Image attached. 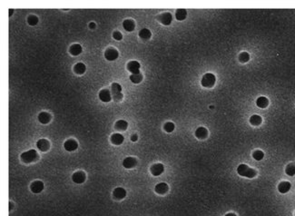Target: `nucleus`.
I'll return each mask as SVG.
<instances>
[{
  "label": "nucleus",
  "instance_id": "9b49d317",
  "mask_svg": "<svg viewBox=\"0 0 295 216\" xmlns=\"http://www.w3.org/2000/svg\"><path fill=\"white\" fill-rule=\"evenodd\" d=\"M30 188H31V191L34 193H39L44 189V183L41 181H35L34 182L31 183Z\"/></svg>",
  "mask_w": 295,
  "mask_h": 216
},
{
  "label": "nucleus",
  "instance_id": "f257e3e1",
  "mask_svg": "<svg viewBox=\"0 0 295 216\" xmlns=\"http://www.w3.org/2000/svg\"><path fill=\"white\" fill-rule=\"evenodd\" d=\"M237 173H238L239 175L244 176V177H247V178H253L257 174V172L254 169L249 167L247 165H244V164H242V165H240L238 166Z\"/></svg>",
  "mask_w": 295,
  "mask_h": 216
},
{
  "label": "nucleus",
  "instance_id": "cd10ccee",
  "mask_svg": "<svg viewBox=\"0 0 295 216\" xmlns=\"http://www.w3.org/2000/svg\"><path fill=\"white\" fill-rule=\"evenodd\" d=\"M151 36H152V33H151V31L149 30V29H147V28H143L142 30H140V32H139V37L142 38V39H144V40H147V39H149L150 37H151Z\"/></svg>",
  "mask_w": 295,
  "mask_h": 216
},
{
  "label": "nucleus",
  "instance_id": "a878e982",
  "mask_svg": "<svg viewBox=\"0 0 295 216\" xmlns=\"http://www.w3.org/2000/svg\"><path fill=\"white\" fill-rule=\"evenodd\" d=\"M262 122V119L260 115H253L251 116L250 118V123L251 126H260Z\"/></svg>",
  "mask_w": 295,
  "mask_h": 216
},
{
  "label": "nucleus",
  "instance_id": "393cba45",
  "mask_svg": "<svg viewBox=\"0 0 295 216\" xmlns=\"http://www.w3.org/2000/svg\"><path fill=\"white\" fill-rule=\"evenodd\" d=\"M86 67L83 63H77L74 66V71L76 75H83L86 72Z\"/></svg>",
  "mask_w": 295,
  "mask_h": 216
},
{
  "label": "nucleus",
  "instance_id": "6e6552de",
  "mask_svg": "<svg viewBox=\"0 0 295 216\" xmlns=\"http://www.w3.org/2000/svg\"><path fill=\"white\" fill-rule=\"evenodd\" d=\"M64 147H65V149L66 151L71 152V151H75V150H76V149H77V147H78V143H77V142H76V140H74V139H69V140H67V141H65V143H64Z\"/></svg>",
  "mask_w": 295,
  "mask_h": 216
},
{
  "label": "nucleus",
  "instance_id": "473e14b6",
  "mask_svg": "<svg viewBox=\"0 0 295 216\" xmlns=\"http://www.w3.org/2000/svg\"><path fill=\"white\" fill-rule=\"evenodd\" d=\"M174 127H175V126H174V123H172V122H167V123L163 126V129H164L165 132H167V133H172V132L174 130Z\"/></svg>",
  "mask_w": 295,
  "mask_h": 216
},
{
  "label": "nucleus",
  "instance_id": "f3484780",
  "mask_svg": "<svg viewBox=\"0 0 295 216\" xmlns=\"http://www.w3.org/2000/svg\"><path fill=\"white\" fill-rule=\"evenodd\" d=\"M168 189H169V187L165 182H160L155 186L154 191L159 194H164L165 193H167Z\"/></svg>",
  "mask_w": 295,
  "mask_h": 216
},
{
  "label": "nucleus",
  "instance_id": "c756f323",
  "mask_svg": "<svg viewBox=\"0 0 295 216\" xmlns=\"http://www.w3.org/2000/svg\"><path fill=\"white\" fill-rule=\"evenodd\" d=\"M252 157H253L256 161H261V160H262V159H263V157H264V154H263V152H262V151H261V150H256V151H254V152H253V154H252Z\"/></svg>",
  "mask_w": 295,
  "mask_h": 216
},
{
  "label": "nucleus",
  "instance_id": "bb28decb",
  "mask_svg": "<svg viewBox=\"0 0 295 216\" xmlns=\"http://www.w3.org/2000/svg\"><path fill=\"white\" fill-rule=\"evenodd\" d=\"M127 126H128V124L125 120H119L114 125L115 129L118 130V131H125L126 128H127Z\"/></svg>",
  "mask_w": 295,
  "mask_h": 216
},
{
  "label": "nucleus",
  "instance_id": "423d86ee",
  "mask_svg": "<svg viewBox=\"0 0 295 216\" xmlns=\"http://www.w3.org/2000/svg\"><path fill=\"white\" fill-rule=\"evenodd\" d=\"M118 51L115 48L110 47L108 49H106V51L104 52V57L108 60V61H114L115 59H117L118 57Z\"/></svg>",
  "mask_w": 295,
  "mask_h": 216
},
{
  "label": "nucleus",
  "instance_id": "58836bf2",
  "mask_svg": "<svg viewBox=\"0 0 295 216\" xmlns=\"http://www.w3.org/2000/svg\"><path fill=\"white\" fill-rule=\"evenodd\" d=\"M13 12H14V10H13V9H9V13H10V14H9V16H11V15L13 14Z\"/></svg>",
  "mask_w": 295,
  "mask_h": 216
},
{
  "label": "nucleus",
  "instance_id": "f03ea898",
  "mask_svg": "<svg viewBox=\"0 0 295 216\" xmlns=\"http://www.w3.org/2000/svg\"><path fill=\"white\" fill-rule=\"evenodd\" d=\"M216 82V77L212 73H207L205 74L201 81V84L203 87H207V88H211L214 86Z\"/></svg>",
  "mask_w": 295,
  "mask_h": 216
},
{
  "label": "nucleus",
  "instance_id": "0eeeda50",
  "mask_svg": "<svg viewBox=\"0 0 295 216\" xmlns=\"http://www.w3.org/2000/svg\"><path fill=\"white\" fill-rule=\"evenodd\" d=\"M140 64L137 61H130L127 64V69L129 72L132 73V75H135V74H140Z\"/></svg>",
  "mask_w": 295,
  "mask_h": 216
},
{
  "label": "nucleus",
  "instance_id": "aec40b11",
  "mask_svg": "<svg viewBox=\"0 0 295 216\" xmlns=\"http://www.w3.org/2000/svg\"><path fill=\"white\" fill-rule=\"evenodd\" d=\"M38 120L41 124H48L51 120V115L50 114L47 113V112H41L39 115H38Z\"/></svg>",
  "mask_w": 295,
  "mask_h": 216
},
{
  "label": "nucleus",
  "instance_id": "7c9ffc66",
  "mask_svg": "<svg viewBox=\"0 0 295 216\" xmlns=\"http://www.w3.org/2000/svg\"><path fill=\"white\" fill-rule=\"evenodd\" d=\"M285 173L287 175L289 176H293L295 175V165L291 164V165H288L286 166V169H285Z\"/></svg>",
  "mask_w": 295,
  "mask_h": 216
},
{
  "label": "nucleus",
  "instance_id": "7ed1b4c3",
  "mask_svg": "<svg viewBox=\"0 0 295 216\" xmlns=\"http://www.w3.org/2000/svg\"><path fill=\"white\" fill-rule=\"evenodd\" d=\"M37 157H38L37 153L35 150H29V151H26L21 154V160L26 164H29V163L34 162L35 160L37 159Z\"/></svg>",
  "mask_w": 295,
  "mask_h": 216
},
{
  "label": "nucleus",
  "instance_id": "ddd939ff",
  "mask_svg": "<svg viewBox=\"0 0 295 216\" xmlns=\"http://www.w3.org/2000/svg\"><path fill=\"white\" fill-rule=\"evenodd\" d=\"M99 98L101 101H103L104 103H108L111 101L112 96H111L110 92L107 89H103L99 92Z\"/></svg>",
  "mask_w": 295,
  "mask_h": 216
},
{
  "label": "nucleus",
  "instance_id": "412c9836",
  "mask_svg": "<svg viewBox=\"0 0 295 216\" xmlns=\"http://www.w3.org/2000/svg\"><path fill=\"white\" fill-rule=\"evenodd\" d=\"M82 46L79 44H74L70 46V49H69V52L71 55H78L82 53Z\"/></svg>",
  "mask_w": 295,
  "mask_h": 216
},
{
  "label": "nucleus",
  "instance_id": "4c0bfd02",
  "mask_svg": "<svg viewBox=\"0 0 295 216\" xmlns=\"http://www.w3.org/2000/svg\"><path fill=\"white\" fill-rule=\"evenodd\" d=\"M225 216H236V215H235L234 214H233V213H230V214H227Z\"/></svg>",
  "mask_w": 295,
  "mask_h": 216
},
{
  "label": "nucleus",
  "instance_id": "2f4dec72",
  "mask_svg": "<svg viewBox=\"0 0 295 216\" xmlns=\"http://www.w3.org/2000/svg\"><path fill=\"white\" fill-rule=\"evenodd\" d=\"M239 60L242 63H246L250 60V55L247 52H243L239 55Z\"/></svg>",
  "mask_w": 295,
  "mask_h": 216
},
{
  "label": "nucleus",
  "instance_id": "f8f14e48",
  "mask_svg": "<svg viewBox=\"0 0 295 216\" xmlns=\"http://www.w3.org/2000/svg\"><path fill=\"white\" fill-rule=\"evenodd\" d=\"M164 171V167L162 164H155L151 167V173L153 176H159Z\"/></svg>",
  "mask_w": 295,
  "mask_h": 216
},
{
  "label": "nucleus",
  "instance_id": "72a5a7b5",
  "mask_svg": "<svg viewBox=\"0 0 295 216\" xmlns=\"http://www.w3.org/2000/svg\"><path fill=\"white\" fill-rule=\"evenodd\" d=\"M27 23L30 25V26H36L37 23H38V18L34 16V15H31L27 17Z\"/></svg>",
  "mask_w": 295,
  "mask_h": 216
},
{
  "label": "nucleus",
  "instance_id": "1a4fd4ad",
  "mask_svg": "<svg viewBox=\"0 0 295 216\" xmlns=\"http://www.w3.org/2000/svg\"><path fill=\"white\" fill-rule=\"evenodd\" d=\"M137 165V160L135 157H126L123 161V166L126 169L134 168Z\"/></svg>",
  "mask_w": 295,
  "mask_h": 216
},
{
  "label": "nucleus",
  "instance_id": "c9c22d12",
  "mask_svg": "<svg viewBox=\"0 0 295 216\" xmlns=\"http://www.w3.org/2000/svg\"><path fill=\"white\" fill-rule=\"evenodd\" d=\"M137 139H138L137 134H133V135L131 136V141H132V142H136V141H137Z\"/></svg>",
  "mask_w": 295,
  "mask_h": 216
},
{
  "label": "nucleus",
  "instance_id": "c85d7f7f",
  "mask_svg": "<svg viewBox=\"0 0 295 216\" xmlns=\"http://www.w3.org/2000/svg\"><path fill=\"white\" fill-rule=\"evenodd\" d=\"M130 80L134 84H139L143 80V76L142 74H135V75H131L130 76Z\"/></svg>",
  "mask_w": 295,
  "mask_h": 216
},
{
  "label": "nucleus",
  "instance_id": "4be33fe9",
  "mask_svg": "<svg viewBox=\"0 0 295 216\" xmlns=\"http://www.w3.org/2000/svg\"><path fill=\"white\" fill-rule=\"evenodd\" d=\"M269 104V100L265 96H260L256 100V105L260 108H266Z\"/></svg>",
  "mask_w": 295,
  "mask_h": 216
},
{
  "label": "nucleus",
  "instance_id": "9d476101",
  "mask_svg": "<svg viewBox=\"0 0 295 216\" xmlns=\"http://www.w3.org/2000/svg\"><path fill=\"white\" fill-rule=\"evenodd\" d=\"M72 180L76 183H83L86 181V173L82 171H78L73 174Z\"/></svg>",
  "mask_w": 295,
  "mask_h": 216
},
{
  "label": "nucleus",
  "instance_id": "6ab92c4d",
  "mask_svg": "<svg viewBox=\"0 0 295 216\" xmlns=\"http://www.w3.org/2000/svg\"><path fill=\"white\" fill-rule=\"evenodd\" d=\"M291 183L289 182H282L279 185H278V191L281 193H286L290 191L291 189Z\"/></svg>",
  "mask_w": 295,
  "mask_h": 216
},
{
  "label": "nucleus",
  "instance_id": "a211bd4d",
  "mask_svg": "<svg viewBox=\"0 0 295 216\" xmlns=\"http://www.w3.org/2000/svg\"><path fill=\"white\" fill-rule=\"evenodd\" d=\"M123 27L127 32H132L135 27V24L132 19H126L123 22Z\"/></svg>",
  "mask_w": 295,
  "mask_h": 216
},
{
  "label": "nucleus",
  "instance_id": "f704fd0d",
  "mask_svg": "<svg viewBox=\"0 0 295 216\" xmlns=\"http://www.w3.org/2000/svg\"><path fill=\"white\" fill-rule=\"evenodd\" d=\"M113 37L115 39V40H121L122 38H123V36H122V34L120 33V32H118V31H115V32H114V34H113Z\"/></svg>",
  "mask_w": 295,
  "mask_h": 216
},
{
  "label": "nucleus",
  "instance_id": "39448f33",
  "mask_svg": "<svg viewBox=\"0 0 295 216\" xmlns=\"http://www.w3.org/2000/svg\"><path fill=\"white\" fill-rule=\"evenodd\" d=\"M158 21L161 22L163 25L164 26H169L171 23H172V20H173V16L171 13L169 12H165V13H163L161 15L158 16L157 17Z\"/></svg>",
  "mask_w": 295,
  "mask_h": 216
},
{
  "label": "nucleus",
  "instance_id": "b1692460",
  "mask_svg": "<svg viewBox=\"0 0 295 216\" xmlns=\"http://www.w3.org/2000/svg\"><path fill=\"white\" fill-rule=\"evenodd\" d=\"M186 16H187V11L185 9L181 8V9H177L176 10V12H175V17H176L177 20L183 21V20H184L186 18Z\"/></svg>",
  "mask_w": 295,
  "mask_h": 216
},
{
  "label": "nucleus",
  "instance_id": "e433bc0d",
  "mask_svg": "<svg viewBox=\"0 0 295 216\" xmlns=\"http://www.w3.org/2000/svg\"><path fill=\"white\" fill-rule=\"evenodd\" d=\"M89 27H90L91 29H95V28H96V24H95V23H93V22H92V23H90V24H89Z\"/></svg>",
  "mask_w": 295,
  "mask_h": 216
},
{
  "label": "nucleus",
  "instance_id": "2eb2a0df",
  "mask_svg": "<svg viewBox=\"0 0 295 216\" xmlns=\"http://www.w3.org/2000/svg\"><path fill=\"white\" fill-rule=\"evenodd\" d=\"M37 147L42 152H47L50 147L49 142L47 140H46V139H40L37 143Z\"/></svg>",
  "mask_w": 295,
  "mask_h": 216
},
{
  "label": "nucleus",
  "instance_id": "4468645a",
  "mask_svg": "<svg viewBox=\"0 0 295 216\" xmlns=\"http://www.w3.org/2000/svg\"><path fill=\"white\" fill-rule=\"evenodd\" d=\"M113 194H114V196L115 199L122 200V199H124L126 196V191L124 188H122V187H117V188H115L114 190Z\"/></svg>",
  "mask_w": 295,
  "mask_h": 216
},
{
  "label": "nucleus",
  "instance_id": "5701e85b",
  "mask_svg": "<svg viewBox=\"0 0 295 216\" xmlns=\"http://www.w3.org/2000/svg\"><path fill=\"white\" fill-rule=\"evenodd\" d=\"M208 135V131L204 127H199L195 131V136L198 139H205Z\"/></svg>",
  "mask_w": 295,
  "mask_h": 216
},
{
  "label": "nucleus",
  "instance_id": "dca6fc26",
  "mask_svg": "<svg viewBox=\"0 0 295 216\" xmlns=\"http://www.w3.org/2000/svg\"><path fill=\"white\" fill-rule=\"evenodd\" d=\"M125 138L121 133H114L111 136V142L115 145H120L123 143Z\"/></svg>",
  "mask_w": 295,
  "mask_h": 216
},
{
  "label": "nucleus",
  "instance_id": "20e7f679",
  "mask_svg": "<svg viewBox=\"0 0 295 216\" xmlns=\"http://www.w3.org/2000/svg\"><path fill=\"white\" fill-rule=\"evenodd\" d=\"M112 94L114 100L116 102H119L123 99V94H122V87L118 83H113L112 84Z\"/></svg>",
  "mask_w": 295,
  "mask_h": 216
}]
</instances>
